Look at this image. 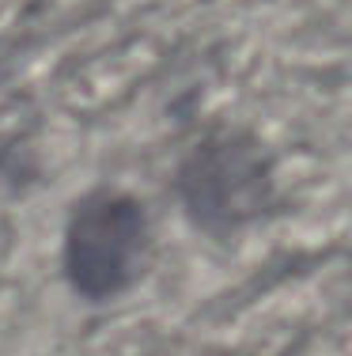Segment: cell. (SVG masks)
I'll return each mask as SVG.
<instances>
[{
  "instance_id": "cell-2",
  "label": "cell",
  "mask_w": 352,
  "mask_h": 356,
  "mask_svg": "<svg viewBox=\"0 0 352 356\" xmlns=\"http://www.w3.org/2000/svg\"><path fill=\"white\" fill-rule=\"evenodd\" d=\"M269 163L254 140L216 137L182 167V201L205 232L228 235L269 205Z\"/></svg>"
},
{
  "instance_id": "cell-1",
  "label": "cell",
  "mask_w": 352,
  "mask_h": 356,
  "mask_svg": "<svg viewBox=\"0 0 352 356\" xmlns=\"http://www.w3.org/2000/svg\"><path fill=\"white\" fill-rule=\"evenodd\" d=\"M148 213L121 190H91L65 227V277L91 303L117 300L144 273Z\"/></svg>"
}]
</instances>
